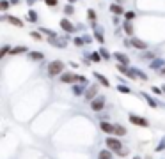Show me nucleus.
<instances>
[{
    "label": "nucleus",
    "instance_id": "obj_1",
    "mask_svg": "<svg viewBox=\"0 0 165 159\" xmlns=\"http://www.w3.org/2000/svg\"><path fill=\"white\" fill-rule=\"evenodd\" d=\"M62 71H64V62H60V60H52V62L48 64V74H50V76L62 74Z\"/></svg>",
    "mask_w": 165,
    "mask_h": 159
},
{
    "label": "nucleus",
    "instance_id": "obj_2",
    "mask_svg": "<svg viewBox=\"0 0 165 159\" xmlns=\"http://www.w3.org/2000/svg\"><path fill=\"white\" fill-rule=\"evenodd\" d=\"M105 106V96H96L91 101V110L92 111H101Z\"/></svg>",
    "mask_w": 165,
    "mask_h": 159
},
{
    "label": "nucleus",
    "instance_id": "obj_3",
    "mask_svg": "<svg viewBox=\"0 0 165 159\" xmlns=\"http://www.w3.org/2000/svg\"><path fill=\"white\" fill-rule=\"evenodd\" d=\"M46 41H48V42L52 44V46H57V48H66V44H67V35H64L62 39L55 35V37H48Z\"/></svg>",
    "mask_w": 165,
    "mask_h": 159
},
{
    "label": "nucleus",
    "instance_id": "obj_4",
    "mask_svg": "<svg viewBox=\"0 0 165 159\" xmlns=\"http://www.w3.org/2000/svg\"><path fill=\"white\" fill-rule=\"evenodd\" d=\"M107 147L110 150H114V152H121L123 150V145H121V142L117 138H107Z\"/></svg>",
    "mask_w": 165,
    "mask_h": 159
},
{
    "label": "nucleus",
    "instance_id": "obj_5",
    "mask_svg": "<svg viewBox=\"0 0 165 159\" xmlns=\"http://www.w3.org/2000/svg\"><path fill=\"white\" fill-rule=\"evenodd\" d=\"M60 28H62L64 32H67V34H73V32L77 30V27H75L67 18H62V19H60Z\"/></svg>",
    "mask_w": 165,
    "mask_h": 159
},
{
    "label": "nucleus",
    "instance_id": "obj_6",
    "mask_svg": "<svg viewBox=\"0 0 165 159\" xmlns=\"http://www.w3.org/2000/svg\"><path fill=\"white\" fill-rule=\"evenodd\" d=\"M163 65H165V60H163V58H153L151 64H149V67H151L153 71H161Z\"/></svg>",
    "mask_w": 165,
    "mask_h": 159
},
{
    "label": "nucleus",
    "instance_id": "obj_7",
    "mask_svg": "<svg viewBox=\"0 0 165 159\" xmlns=\"http://www.w3.org/2000/svg\"><path fill=\"white\" fill-rule=\"evenodd\" d=\"M130 122H131V124H135V126H142V127H147V126H149L146 119L137 117V115H130Z\"/></svg>",
    "mask_w": 165,
    "mask_h": 159
},
{
    "label": "nucleus",
    "instance_id": "obj_8",
    "mask_svg": "<svg viewBox=\"0 0 165 159\" xmlns=\"http://www.w3.org/2000/svg\"><path fill=\"white\" fill-rule=\"evenodd\" d=\"M96 96H98V85H92L91 88L85 90V99H87V101H92Z\"/></svg>",
    "mask_w": 165,
    "mask_h": 159
},
{
    "label": "nucleus",
    "instance_id": "obj_9",
    "mask_svg": "<svg viewBox=\"0 0 165 159\" xmlns=\"http://www.w3.org/2000/svg\"><path fill=\"white\" fill-rule=\"evenodd\" d=\"M2 19L9 21L11 25H14V27H18V28H21V27H23V21H21L20 18H16V16H2Z\"/></svg>",
    "mask_w": 165,
    "mask_h": 159
},
{
    "label": "nucleus",
    "instance_id": "obj_10",
    "mask_svg": "<svg viewBox=\"0 0 165 159\" xmlns=\"http://www.w3.org/2000/svg\"><path fill=\"white\" fill-rule=\"evenodd\" d=\"M100 127L103 133H108V134H112L115 131V124H110V122H100Z\"/></svg>",
    "mask_w": 165,
    "mask_h": 159
},
{
    "label": "nucleus",
    "instance_id": "obj_11",
    "mask_svg": "<svg viewBox=\"0 0 165 159\" xmlns=\"http://www.w3.org/2000/svg\"><path fill=\"white\" fill-rule=\"evenodd\" d=\"M131 46L142 51V50H146V48H147V44H146L144 41H140V39H135V37H133V39H131Z\"/></svg>",
    "mask_w": 165,
    "mask_h": 159
},
{
    "label": "nucleus",
    "instance_id": "obj_12",
    "mask_svg": "<svg viewBox=\"0 0 165 159\" xmlns=\"http://www.w3.org/2000/svg\"><path fill=\"white\" fill-rule=\"evenodd\" d=\"M114 58L117 60V62H121V64H124V65H128L130 64V58H128V55H124V53H114Z\"/></svg>",
    "mask_w": 165,
    "mask_h": 159
},
{
    "label": "nucleus",
    "instance_id": "obj_13",
    "mask_svg": "<svg viewBox=\"0 0 165 159\" xmlns=\"http://www.w3.org/2000/svg\"><path fill=\"white\" fill-rule=\"evenodd\" d=\"M75 76L77 74H73V73H62L60 74V81L62 83H73L75 81Z\"/></svg>",
    "mask_w": 165,
    "mask_h": 159
},
{
    "label": "nucleus",
    "instance_id": "obj_14",
    "mask_svg": "<svg viewBox=\"0 0 165 159\" xmlns=\"http://www.w3.org/2000/svg\"><path fill=\"white\" fill-rule=\"evenodd\" d=\"M110 12L115 14V16H119V14H124V9H123L119 4H112V6H110Z\"/></svg>",
    "mask_w": 165,
    "mask_h": 159
},
{
    "label": "nucleus",
    "instance_id": "obj_15",
    "mask_svg": "<svg viewBox=\"0 0 165 159\" xmlns=\"http://www.w3.org/2000/svg\"><path fill=\"white\" fill-rule=\"evenodd\" d=\"M21 53H29V48L27 46H14L11 50V55H21Z\"/></svg>",
    "mask_w": 165,
    "mask_h": 159
},
{
    "label": "nucleus",
    "instance_id": "obj_16",
    "mask_svg": "<svg viewBox=\"0 0 165 159\" xmlns=\"http://www.w3.org/2000/svg\"><path fill=\"white\" fill-rule=\"evenodd\" d=\"M94 78H96V80H98V81H100L103 87H110V81H108V80H107L103 74H100V73H94Z\"/></svg>",
    "mask_w": 165,
    "mask_h": 159
},
{
    "label": "nucleus",
    "instance_id": "obj_17",
    "mask_svg": "<svg viewBox=\"0 0 165 159\" xmlns=\"http://www.w3.org/2000/svg\"><path fill=\"white\" fill-rule=\"evenodd\" d=\"M73 92H75V96H84L85 94V85H73Z\"/></svg>",
    "mask_w": 165,
    "mask_h": 159
},
{
    "label": "nucleus",
    "instance_id": "obj_18",
    "mask_svg": "<svg viewBox=\"0 0 165 159\" xmlns=\"http://www.w3.org/2000/svg\"><path fill=\"white\" fill-rule=\"evenodd\" d=\"M29 58H32V60H44V53H41V51H29Z\"/></svg>",
    "mask_w": 165,
    "mask_h": 159
},
{
    "label": "nucleus",
    "instance_id": "obj_19",
    "mask_svg": "<svg viewBox=\"0 0 165 159\" xmlns=\"http://www.w3.org/2000/svg\"><path fill=\"white\" fill-rule=\"evenodd\" d=\"M140 96H142V97H144V99H146V101L149 103V106H151V108H156V106H158V103H156V101H154V99H153V97H151L149 94H146V92H142V94H140Z\"/></svg>",
    "mask_w": 165,
    "mask_h": 159
},
{
    "label": "nucleus",
    "instance_id": "obj_20",
    "mask_svg": "<svg viewBox=\"0 0 165 159\" xmlns=\"http://www.w3.org/2000/svg\"><path fill=\"white\" fill-rule=\"evenodd\" d=\"M89 58H91V62H100L103 57H101L100 51H91V53H89Z\"/></svg>",
    "mask_w": 165,
    "mask_h": 159
},
{
    "label": "nucleus",
    "instance_id": "obj_21",
    "mask_svg": "<svg viewBox=\"0 0 165 159\" xmlns=\"http://www.w3.org/2000/svg\"><path fill=\"white\" fill-rule=\"evenodd\" d=\"M98 159H114L110 150H100L98 152Z\"/></svg>",
    "mask_w": 165,
    "mask_h": 159
},
{
    "label": "nucleus",
    "instance_id": "obj_22",
    "mask_svg": "<svg viewBox=\"0 0 165 159\" xmlns=\"http://www.w3.org/2000/svg\"><path fill=\"white\" fill-rule=\"evenodd\" d=\"M27 19L30 21V23H36V21H37V12L36 11H27Z\"/></svg>",
    "mask_w": 165,
    "mask_h": 159
},
{
    "label": "nucleus",
    "instance_id": "obj_23",
    "mask_svg": "<svg viewBox=\"0 0 165 159\" xmlns=\"http://www.w3.org/2000/svg\"><path fill=\"white\" fill-rule=\"evenodd\" d=\"M94 39H96L100 44H103V41H105V39H103V34H101V30H100L98 27L94 28Z\"/></svg>",
    "mask_w": 165,
    "mask_h": 159
},
{
    "label": "nucleus",
    "instance_id": "obj_24",
    "mask_svg": "<svg viewBox=\"0 0 165 159\" xmlns=\"http://www.w3.org/2000/svg\"><path fill=\"white\" fill-rule=\"evenodd\" d=\"M114 134H117V136H124V134H126V129H124L121 124H115V131H114Z\"/></svg>",
    "mask_w": 165,
    "mask_h": 159
},
{
    "label": "nucleus",
    "instance_id": "obj_25",
    "mask_svg": "<svg viewBox=\"0 0 165 159\" xmlns=\"http://www.w3.org/2000/svg\"><path fill=\"white\" fill-rule=\"evenodd\" d=\"M133 71H135V74H137V76H138L140 80H144V81H147V74H146L144 71H140V69H138V67H133Z\"/></svg>",
    "mask_w": 165,
    "mask_h": 159
},
{
    "label": "nucleus",
    "instance_id": "obj_26",
    "mask_svg": "<svg viewBox=\"0 0 165 159\" xmlns=\"http://www.w3.org/2000/svg\"><path fill=\"white\" fill-rule=\"evenodd\" d=\"M123 30H124L128 35H133V25L130 23V21H126V23L123 25Z\"/></svg>",
    "mask_w": 165,
    "mask_h": 159
},
{
    "label": "nucleus",
    "instance_id": "obj_27",
    "mask_svg": "<svg viewBox=\"0 0 165 159\" xmlns=\"http://www.w3.org/2000/svg\"><path fill=\"white\" fill-rule=\"evenodd\" d=\"M73 12H75V7H73V4H67V6H64V14H66V16L73 14Z\"/></svg>",
    "mask_w": 165,
    "mask_h": 159
},
{
    "label": "nucleus",
    "instance_id": "obj_28",
    "mask_svg": "<svg viewBox=\"0 0 165 159\" xmlns=\"http://www.w3.org/2000/svg\"><path fill=\"white\" fill-rule=\"evenodd\" d=\"M75 81H78V83H82V85H85V87H87V81H89V80H87V76L77 74V76H75Z\"/></svg>",
    "mask_w": 165,
    "mask_h": 159
},
{
    "label": "nucleus",
    "instance_id": "obj_29",
    "mask_svg": "<svg viewBox=\"0 0 165 159\" xmlns=\"http://www.w3.org/2000/svg\"><path fill=\"white\" fill-rule=\"evenodd\" d=\"M39 32H43V34H46V35H48V37H55L57 34L53 32V30H50V28H44V27H41L39 28Z\"/></svg>",
    "mask_w": 165,
    "mask_h": 159
},
{
    "label": "nucleus",
    "instance_id": "obj_30",
    "mask_svg": "<svg viewBox=\"0 0 165 159\" xmlns=\"http://www.w3.org/2000/svg\"><path fill=\"white\" fill-rule=\"evenodd\" d=\"M11 50H13V48L9 46V44H4V46H2V50H0V57H6V55L11 51Z\"/></svg>",
    "mask_w": 165,
    "mask_h": 159
},
{
    "label": "nucleus",
    "instance_id": "obj_31",
    "mask_svg": "<svg viewBox=\"0 0 165 159\" xmlns=\"http://www.w3.org/2000/svg\"><path fill=\"white\" fill-rule=\"evenodd\" d=\"M9 6H11V0H0V9L2 11H7Z\"/></svg>",
    "mask_w": 165,
    "mask_h": 159
},
{
    "label": "nucleus",
    "instance_id": "obj_32",
    "mask_svg": "<svg viewBox=\"0 0 165 159\" xmlns=\"http://www.w3.org/2000/svg\"><path fill=\"white\" fill-rule=\"evenodd\" d=\"M73 42L77 44V46H84V44H87V42H85V37H84V35H82V37H75V39H73Z\"/></svg>",
    "mask_w": 165,
    "mask_h": 159
},
{
    "label": "nucleus",
    "instance_id": "obj_33",
    "mask_svg": "<svg viewBox=\"0 0 165 159\" xmlns=\"http://www.w3.org/2000/svg\"><path fill=\"white\" fill-rule=\"evenodd\" d=\"M117 90H119L121 94H130V92H131V88L126 87V85H119V87H117Z\"/></svg>",
    "mask_w": 165,
    "mask_h": 159
},
{
    "label": "nucleus",
    "instance_id": "obj_34",
    "mask_svg": "<svg viewBox=\"0 0 165 159\" xmlns=\"http://www.w3.org/2000/svg\"><path fill=\"white\" fill-rule=\"evenodd\" d=\"M30 37L36 41H43V32H30Z\"/></svg>",
    "mask_w": 165,
    "mask_h": 159
},
{
    "label": "nucleus",
    "instance_id": "obj_35",
    "mask_svg": "<svg viewBox=\"0 0 165 159\" xmlns=\"http://www.w3.org/2000/svg\"><path fill=\"white\" fill-rule=\"evenodd\" d=\"M100 53H101V57H103V60H108V58L112 57V55H110V53H108V51H107L105 48H100Z\"/></svg>",
    "mask_w": 165,
    "mask_h": 159
},
{
    "label": "nucleus",
    "instance_id": "obj_36",
    "mask_svg": "<svg viewBox=\"0 0 165 159\" xmlns=\"http://www.w3.org/2000/svg\"><path fill=\"white\" fill-rule=\"evenodd\" d=\"M163 149H165V136H163V138H161V142H160V143L156 145V152H161Z\"/></svg>",
    "mask_w": 165,
    "mask_h": 159
},
{
    "label": "nucleus",
    "instance_id": "obj_37",
    "mask_svg": "<svg viewBox=\"0 0 165 159\" xmlns=\"http://www.w3.org/2000/svg\"><path fill=\"white\" fill-rule=\"evenodd\" d=\"M133 18H135V12H133V11H128V12H124V19H126V21H131Z\"/></svg>",
    "mask_w": 165,
    "mask_h": 159
},
{
    "label": "nucleus",
    "instance_id": "obj_38",
    "mask_svg": "<svg viewBox=\"0 0 165 159\" xmlns=\"http://www.w3.org/2000/svg\"><path fill=\"white\" fill-rule=\"evenodd\" d=\"M44 4L48 7H55V6H59V0H44Z\"/></svg>",
    "mask_w": 165,
    "mask_h": 159
},
{
    "label": "nucleus",
    "instance_id": "obj_39",
    "mask_svg": "<svg viewBox=\"0 0 165 159\" xmlns=\"http://www.w3.org/2000/svg\"><path fill=\"white\" fill-rule=\"evenodd\" d=\"M140 58H156V57H154L153 51H147V53H142V55H140Z\"/></svg>",
    "mask_w": 165,
    "mask_h": 159
},
{
    "label": "nucleus",
    "instance_id": "obj_40",
    "mask_svg": "<svg viewBox=\"0 0 165 159\" xmlns=\"http://www.w3.org/2000/svg\"><path fill=\"white\" fill-rule=\"evenodd\" d=\"M87 16H89V19H91V21H94V19H96V12H94V9H89Z\"/></svg>",
    "mask_w": 165,
    "mask_h": 159
},
{
    "label": "nucleus",
    "instance_id": "obj_41",
    "mask_svg": "<svg viewBox=\"0 0 165 159\" xmlns=\"http://www.w3.org/2000/svg\"><path fill=\"white\" fill-rule=\"evenodd\" d=\"M151 90H153V92H154L156 96H160V94H163V88H160V87H156V85H154V87H153Z\"/></svg>",
    "mask_w": 165,
    "mask_h": 159
},
{
    "label": "nucleus",
    "instance_id": "obj_42",
    "mask_svg": "<svg viewBox=\"0 0 165 159\" xmlns=\"http://www.w3.org/2000/svg\"><path fill=\"white\" fill-rule=\"evenodd\" d=\"M84 37H85V42H87V44H91V42H92V37H91V35H87V34H85Z\"/></svg>",
    "mask_w": 165,
    "mask_h": 159
},
{
    "label": "nucleus",
    "instance_id": "obj_43",
    "mask_svg": "<svg viewBox=\"0 0 165 159\" xmlns=\"http://www.w3.org/2000/svg\"><path fill=\"white\" fill-rule=\"evenodd\" d=\"M34 2H36V0H27V4H29V6H34Z\"/></svg>",
    "mask_w": 165,
    "mask_h": 159
},
{
    "label": "nucleus",
    "instance_id": "obj_44",
    "mask_svg": "<svg viewBox=\"0 0 165 159\" xmlns=\"http://www.w3.org/2000/svg\"><path fill=\"white\" fill-rule=\"evenodd\" d=\"M11 4H13V6H16V4H20V0H11Z\"/></svg>",
    "mask_w": 165,
    "mask_h": 159
},
{
    "label": "nucleus",
    "instance_id": "obj_45",
    "mask_svg": "<svg viewBox=\"0 0 165 159\" xmlns=\"http://www.w3.org/2000/svg\"><path fill=\"white\" fill-rule=\"evenodd\" d=\"M67 2H69V4H75V2H77V0H67Z\"/></svg>",
    "mask_w": 165,
    "mask_h": 159
},
{
    "label": "nucleus",
    "instance_id": "obj_46",
    "mask_svg": "<svg viewBox=\"0 0 165 159\" xmlns=\"http://www.w3.org/2000/svg\"><path fill=\"white\" fill-rule=\"evenodd\" d=\"M160 73H161V74H163V76H165V67H163V69H161V71H160Z\"/></svg>",
    "mask_w": 165,
    "mask_h": 159
},
{
    "label": "nucleus",
    "instance_id": "obj_47",
    "mask_svg": "<svg viewBox=\"0 0 165 159\" xmlns=\"http://www.w3.org/2000/svg\"><path fill=\"white\" fill-rule=\"evenodd\" d=\"M163 94H165V85H163Z\"/></svg>",
    "mask_w": 165,
    "mask_h": 159
},
{
    "label": "nucleus",
    "instance_id": "obj_48",
    "mask_svg": "<svg viewBox=\"0 0 165 159\" xmlns=\"http://www.w3.org/2000/svg\"><path fill=\"white\" fill-rule=\"evenodd\" d=\"M133 159H140V157H133Z\"/></svg>",
    "mask_w": 165,
    "mask_h": 159
}]
</instances>
